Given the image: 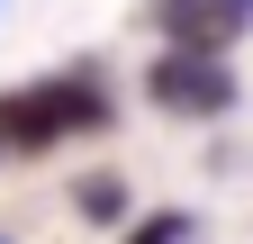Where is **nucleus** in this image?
I'll return each instance as SVG.
<instances>
[{
	"label": "nucleus",
	"instance_id": "nucleus-4",
	"mask_svg": "<svg viewBox=\"0 0 253 244\" xmlns=\"http://www.w3.org/2000/svg\"><path fill=\"white\" fill-rule=\"evenodd\" d=\"M126 244H190V217H145Z\"/></svg>",
	"mask_w": 253,
	"mask_h": 244
},
{
	"label": "nucleus",
	"instance_id": "nucleus-2",
	"mask_svg": "<svg viewBox=\"0 0 253 244\" xmlns=\"http://www.w3.org/2000/svg\"><path fill=\"white\" fill-rule=\"evenodd\" d=\"M109 100L90 81H54V90H27V100H9V127H27V145H54L63 127H100Z\"/></svg>",
	"mask_w": 253,
	"mask_h": 244
},
{
	"label": "nucleus",
	"instance_id": "nucleus-1",
	"mask_svg": "<svg viewBox=\"0 0 253 244\" xmlns=\"http://www.w3.org/2000/svg\"><path fill=\"white\" fill-rule=\"evenodd\" d=\"M154 100L181 109V118H208V109H226V100H235V73L217 64V54L181 45V54H163V64H154Z\"/></svg>",
	"mask_w": 253,
	"mask_h": 244
},
{
	"label": "nucleus",
	"instance_id": "nucleus-3",
	"mask_svg": "<svg viewBox=\"0 0 253 244\" xmlns=\"http://www.w3.org/2000/svg\"><path fill=\"white\" fill-rule=\"evenodd\" d=\"M154 18L172 27V45L217 54L226 37H244V27H253V0H154Z\"/></svg>",
	"mask_w": 253,
	"mask_h": 244
}]
</instances>
